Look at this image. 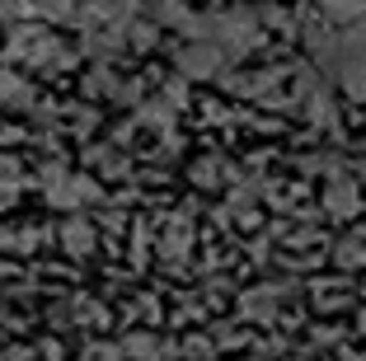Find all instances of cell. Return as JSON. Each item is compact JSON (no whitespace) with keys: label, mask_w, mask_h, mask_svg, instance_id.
Masks as SVG:
<instances>
[{"label":"cell","mask_w":366,"mask_h":361,"mask_svg":"<svg viewBox=\"0 0 366 361\" xmlns=\"http://www.w3.org/2000/svg\"><path fill=\"white\" fill-rule=\"evenodd\" d=\"M5 61H24L33 66V71H71V66L80 61L76 47H66L61 38H52L47 29H38V24H14L10 29V43H5Z\"/></svg>","instance_id":"6da1fadb"},{"label":"cell","mask_w":366,"mask_h":361,"mask_svg":"<svg viewBox=\"0 0 366 361\" xmlns=\"http://www.w3.org/2000/svg\"><path fill=\"white\" fill-rule=\"evenodd\" d=\"M43 188L52 207H80V202H99V183L85 179V174H71L61 159L43 164Z\"/></svg>","instance_id":"7a4b0ae2"},{"label":"cell","mask_w":366,"mask_h":361,"mask_svg":"<svg viewBox=\"0 0 366 361\" xmlns=\"http://www.w3.org/2000/svg\"><path fill=\"white\" fill-rule=\"evenodd\" d=\"M94 244H99V234H94V225H89V221L71 216V221L61 225V249L71 258H89V254H94Z\"/></svg>","instance_id":"3957f363"},{"label":"cell","mask_w":366,"mask_h":361,"mask_svg":"<svg viewBox=\"0 0 366 361\" xmlns=\"http://www.w3.org/2000/svg\"><path fill=\"white\" fill-rule=\"evenodd\" d=\"M122 357H132V361H169L174 347L160 342V338H151V333H127V338H122Z\"/></svg>","instance_id":"277c9868"},{"label":"cell","mask_w":366,"mask_h":361,"mask_svg":"<svg viewBox=\"0 0 366 361\" xmlns=\"http://www.w3.org/2000/svg\"><path fill=\"white\" fill-rule=\"evenodd\" d=\"M216 61H221V56H216V43H188L179 52V71L183 75H212Z\"/></svg>","instance_id":"5b68a950"},{"label":"cell","mask_w":366,"mask_h":361,"mask_svg":"<svg viewBox=\"0 0 366 361\" xmlns=\"http://www.w3.org/2000/svg\"><path fill=\"white\" fill-rule=\"evenodd\" d=\"M0 104L5 108H38V94H33V85L24 80V75L0 71Z\"/></svg>","instance_id":"8992f818"},{"label":"cell","mask_w":366,"mask_h":361,"mask_svg":"<svg viewBox=\"0 0 366 361\" xmlns=\"http://www.w3.org/2000/svg\"><path fill=\"white\" fill-rule=\"evenodd\" d=\"M85 94H113V99H118V94H122V80H118L113 71H108V66H99V71H89Z\"/></svg>","instance_id":"52a82bcc"},{"label":"cell","mask_w":366,"mask_h":361,"mask_svg":"<svg viewBox=\"0 0 366 361\" xmlns=\"http://www.w3.org/2000/svg\"><path fill=\"white\" fill-rule=\"evenodd\" d=\"M80 361H122V342H85Z\"/></svg>","instance_id":"ba28073f"},{"label":"cell","mask_w":366,"mask_h":361,"mask_svg":"<svg viewBox=\"0 0 366 361\" xmlns=\"http://www.w3.org/2000/svg\"><path fill=\"white\" fill-rule=\"evenodd\" d=\"M127 43L137 47V52H146V47L155 43V29H151V24H141V19H137V24H132V33H127Z\"/></svg>","instance_id":"9c48e42d"},{"label":"cell","mask_w":366,"mask_h":361,"mask_svg":"<svg viewBox=\"0 0 366 361\" xmlns=\"http://www.w3.org/2000/svg\"><path fill=\"white\" fill-rule=\"evenodd\" d=\"M183 352H188V357H207V352H212V342H207V338H193Z\"/></svg>","instance_id":"30bf717a"},{"label":"cell","mask_w":366,"mask_h":361,"mask_svg":"<svg viewBox=\"0 0 366 361\" xmlns=\"http://www.w3.org/2000/svg\"><path fill=\"white\" fill-rule=\"evenodd\" d=\"M38 357H43V361H61V347H56V342H43V347H38Z\"/></svg>","instance_id":"8fae6325"},{"label":"cell","mask_w":366,"mask_h":361,"mask_svg":"<svg viewBox=\"0 0 366 361\" xmlns=\"http://www.w3.org/2000/svg\"><path fill=\"white\" fill-rule=\"evenodd\" d=\"M0 324H5V310H0Z\"/></svg>","instance_id":"7c38bea8"},{"label":"cell","mask_w":366,"mask_h":361,"mask_svg":"<svg viewBox=\"0 0 366 361\" xmlns=\"http://www.w3.org/2000/svg\"><path fill=\"white\" fill-rule=\"evenodd\" d=\"M0 361H5V352H0Z\"/></svg>","instance_id":"4fadbf2b"}]
</instances>
